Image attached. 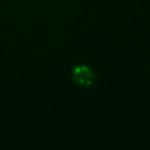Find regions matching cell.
Segmentation results:
<instances>
[{
	"instance_id": "6da1fadb",
	"label": "cell",
	"mask_w": 150,
	"mask_h": 150,
	"mask_svg": "<svg viewBox=\"0 0 150 150\" xmlns=\"http://www.w3.org/2000/svg\"><path fill=\"white\" fill-rule=\"evenodd\" d=\"M71 80L76 86L90 87L96 81V74L94 69L87 64H76L71 69Z\"/></svg>"
}]
</instances>
